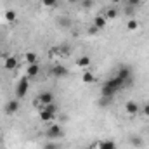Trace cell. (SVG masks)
Segmentation results:
<instances>
[{"label":"cell","mask_w":149,"mask_h":149,"mask_svg":"<svg viewBox=\"0 0 149 149\" xmlns=\"http://www.w3.org/2000/svg\"><path fill=\"white\" fill-rule=\"evenodd\" d=\"M92 0H83V7H92Z\"/></svg>","instance_id":"cell-27"},{"label":"cell","mask_w":149,"mask_h":149,"mask_svg":"<svg viewBox=\"0 0 149 149\" xmlns=\"http://www.w3.org/2000/svg\"><path fill=\"white\" fill-rule=\"evenodd\" d=\"M97 149H116V142H114V141H102V142H97Z\"/></svg>","instance_id":"cell-17"},{"label":"cell","mask_w":149,"mask_h":149,"mask_svg":"<svg viewBox=\"0 0 149 149\" xmlns=\"http://www.w3.org/2000/svg\"><path fill=\"white\" fill-rule=\"evenodd\" d=\"M125 2H127V5H128V7H139L142 0H125Z\"/></svg>","instance_id":"cell-22"},{"label":"cell","mask_w":149,"mask_h":149,"mask_svg":"<svg viewBox=\"0 0 149 149\" xmlns=\"http://www.w3.org/2000/svg\"><path fill=\"white\" fill-rule=\"evenodd\" d=\"M56 116H57V106H56L54 102L49 104V106H45V108L40 111V120H42V121H52Z\"/></svg>","instance_id":"cell-3"},{"label":"cell","mask_w":149,"mask_h":149,"mask_svg":"<svg viewBox=\"0 0 149 149\" xmlns=\"http://www.w3.org/2000/svg\"><path fill=\"white\" fill-rule=\"evenodd\" d=\"M3 17H5V21L7 23H16V19H17V12L16 10H12V9H9V10H5V14H3Z\"/></svg>","instance_id":"cell-15"},{"label":"cell","mask_w":149,"mask_h":149,"mask_svg":"<svg viewBox=\"0 0 149 149\" xmlns=\"http://www.w3.org/2000/svg\"><path fill=\"white\" fill-rule=\"evenodd\" d=\"M19 108H21L19 99H10V101L5 102V113L7 114H16V113L19 111Z\"/></svg>","instance_id":"cell-6"},{"label":"cell","mask_w":149,"mask_h":149,"mask_svg":"<svg viewBox=\"0 0 149 149\" xmlns=\"http://www.w3.org/2000/svg\"><path fill=\"white\" fill-rule=\"evenodd\" d=\"M125 111L128 113L130 116H135V114H139L141 108H139V104H137L135 101H127V102H125Z\"/></svg>","instance_id":"cell-10"},{"label":"cell","mask_w":149,"mask_h":149,"mask_svg":"<svg viewBox=\"0 0 149 149\" xmlns=\"http://www.w3.org/2000/svg\"><path fill=\"white\" fill-rule=\"evenodd\" d=\"M57 24H59L61 28H70V26H71V21H70V17H66V16H61V17L57 19Z\"/></svg>","instance_id":"cell-19"},{"label":"cell","mask_w":149,"mask_h":149,"mask_svg":"<svg viewBox=\"0 0 149 149\" xmlns=\"http://www.w3.org/2000/svg\"><path fill=\"white\" fill-rule=\"evenodd\" d=\"M141 111H142L144 116H148V118H149V102H146V104L142 106V109H141Z\"/></svg>","instance_id":"cell-25"},{"label":"cell","mask_w":149,"mask_h":149,"mask_svg":"<svg viewBox=\"0 0 149 149\" xmlns=\"http://www.w3.org/2000/svg\"><path fill=\"white\" fill-rule=\"evenodd\" d=\"M87 31H88V35H97V31H101V30H97V28H95V26L92 24V26H90V28H88Z\"/></svg>","instance_id":"cell-26"},{"label":"cell","mask_w":149,"mask_h":149,"mask_svg":"<svg viewBox=\"0 0 149 149\" xmlns=\"http://www.w3.org/2000/svg\"><path fill=\"white\" fill-rule=\"evenodd\" d=\"M106 24H108V19L104 17V14H99V16L94 17V26H95L97 30H104Z\"/></svg>","instance_id":"cell-11"},{"label":"cell","mask_w":149,"mask_h":149,"mask_svg":"<svg viewBox=\"0 0 149 149\" xmlns=\"http://www.w3.org/2000/svg\"><path fill=\"white\" fill-rule=\"evenodd\" d=\"M113 3H120V2H123V0H111Z\"/></svg>","instance_id":"cell-28"},{"label":"cell","mask_w":149,"mask_h":149,"mask_svg":"<svg viewBox=\"0 0 149 149\" xmlns=\"http://www.w3.org/2000/svg\"><path fill=\"white\" fill-rule=\"evenodd\" d=\"M123 85H125V83H123L118 76H114L111 80L104 81L102 87H101V97H109V99H113V97L116 95V92H118Z\"/></svg>","instance_id":"cell-1"},{"label":"cell","mask_w":149,"mask_h":149,"mask_svg":"<svg viewBox=\"0 0 149 149\" xmlns=\"http://www.w3.org/2000/svg\"><path fill=\"white\" fill-rule=\"evenodd\" d=\"M63 127L61 125H52V127H49L47 130H45V135H47V139H50V141H57V139H61L63 137Z\"/></svg>","instance_id":"cell-4"},{"label":"cell","mask_w":149,"mask_h":149,"mask_svg":"<svg viewBox=\"0 0 149 149\" xmlns=\"http://www.w3.org/2000/svg\"><path fill=\"white\" fill-rule=\"evenodd\" d=\"M0 83H2V76H0Z\"/></svg>","instance_id":"cell-30"},{"label":"cell","mask_w":149,"mask_h":149,"mask_svg":"<svg viewBox=\"0 0 149 149\" xmlns=\"http://www.w3.org/2000/svg\"><path fill=\"white\" fill-rule=\"evenodd\" d=\"M38 74H40V66H38V63L37 64H30L28 70H26V76L31 80V78H35V76H38Z\"/></svg>","instance_id":"cell-14"},{"label":"cell","mask_w":149,"mask_h":149,"mask_svg":"<svg viewBox=\"0 0 149 149\" xmlns=\"http://www.w3.org/2000/svg\"><path fill=\"white\" fill-rule=\"evenodd\" d=\"M68 2H70V3H76V2H78V0H68Z\"/></svg>","instance_id":"cell-29"},{"label":"cell","mask_w":149,"mask_h":149,"mask_svg":"<svg viewBox=\"0 0 149 149\" xmlns=\"http://www.w3.org/2000/svg\"><path fill=\"white\" fill-rule=\"evenodd\" d=\"M24 61H26L28 64H37L38 56L35 54V52H26V54H24Z\"/></svg>","instance_id":"cell-18"},{"label":"cell","mask_w":149,"mask_h":149,"mask_svg":"<svg viewBox=\"0 0 149 149\" xmlns=\"http://www.w3.org/2000/svg\"><path fill=\"white\" fill-rule=\"evenodd\" d=\"M116 76H118L125 85H127V83L130 81V78H132V70H130V68H127V66H121V68L116 71Z\"/></svg>","instance_id":"cell-7"},{"label":"cell","mask_w":149,"mask_h":149,"mask_svg":"<svg viewBox=\"0 0 149 149\" xmlns=\"http://www.w3.org/2000/svg\"><path fill=\"white\" fill-rule=\"evenodd\" d=\"M127 30H128V31H137V30H139L137 19H128V21H127Z\"/></svg>","instance_id":"cell-20"},{"label":"cell","mask_w":149,"mask_h":149,"mask_svg":"<svg viewBox=\"0 0 149 149\" xmlns=\"http://www.w3.org/2000/svg\"><path fill=\"white\" fill-rule=\"evenodd\" d=\"M148 134H149V128H148Z\"/></svg>","instance_id":"cell-31"},{"label":"cell","mask_w":149,"mask_h":149,"mask_svg":"<svg viewBox=\"0 0 149 149\" xmlns=\"http://www.w3.org/2000/svg\"><path fill=\"white\" fill-rule=\"evenodd\" d=\"M116 16H118V10L114 9V7H111V9H108L106 12H104V17L109 21V19H116Z\"/></svg>","instance_id":"cell-21"},{"label":"cell","mask_w":149,"mask_h":149,"mask_svg":"<svg viewBox=\"0 0 149 149\" xmlns=\"http://www.w3.org/2000/svg\"><path fill=\"white\" fill-rule=\"evenodd\" d=\"M81 81L83 83H94L95 81V74L87 70V71H83V74H81Z\"/></svg>","instance_id":"cell-16"},{"label":"cell","mask_w":149,"mask_h":149,"mask_svg":"<svg viewBox=\"0 0 149 149\" xmlns=\"http://www.w3.org/2000/svg\"><path fill=\"white\" fill-rule=\"evenodd\" d=\"M17 66H19V59H17V57H14V56H9V57H5L3 68H5L7 71H14Z\"/></svg>","instance_id":"cell-9"},{"label":"cell","mask_w":149,"mask_h":149,"mask_svg":"<svg viewBox=\"0 0 149 149\" xmlns=\"http://www.w3.org/2000/svg\"><path fill=\"white\" fill-rule=\"evenodd\" d=\"M28 88H30V78L24 74V76L19 78V81H17V85H16V99L21 101V99L28 94Z\"/></svg>","instance_id":"cell-2"},{"label":"cell","mask_w":149,"mask_h":149,"mask_svg":"<svg viewBox=\"0 0 149 149\" xmlns=\"http://www.w3.org/2000/svg\"><path fill=\"white\" fill-rule=\"evenodd\" d=\"M52 102H54V94L52 92H42L37 97V101H35V104L37 106H42V108H45V106H49Z\"/></svg>","instance_id":"cell-5"},{"label":"cell","mask_w":149,"mask_h":149,"mask_svg":"<svg viewBox=\"0 0 149 149\" xmlns=\"http://www.w3.org/2000/svg\"><path fill=\"white\" fill-rule=\"evenodd\" d=\"M68 68L66 66H63V64H56L52 70H50V74L52 76H56V78H64V76H68Z\"/></svg>","instance_id":"cell-8"},{"label":"cell","mask_w":149,"mask_h":149,"mask_svg":"<svg viewBox=\"0 0 149 149\" xmlns=\"http://www.w3.org/2000/svg\"><path fill=\"white\" fill-rule=\"evenodd\" d=\"M128 142H130V146L132 148H144V139L141 137V135H130L128 137Z\"/></svg>","instance_id":"cell-13"},{"label":"cell","mask_w":149,"mask_h":149,"mask_svg":"<svg viewBox=\"0 0 149 149\" xmlns=\"http://www.w3.org/2000/svg\"><path fill=\"white\" fill-rule=\"evenodd\" d=\"M90 63H92V59L88 56H81V57L76 59V66L81 68V70H88L90 68Z\"/></svg>","instance_id":"cell-12"},{"label":"cell","mask_w":149,"mask_h":149,"mask_svg":"<svg viewBox=\"0 0 149 149\" xmlns=\"http://www.w3.org/2000/svg\"><path fill=\"white\" fill-rule=\"evenodd\" d=\"M43 149H59V148H57V144H56V142H52V141H50V142L43 144Z\"/></svg>","instance_id":"cell-24"},{"label":"cell","mask_w":149,"mask_h":149,"mask_svg":"<svg viewBox=\"0 0 149 149\" xmlns=\"http://www.w3.org/2000/svg\"><path fill=\"white\" fill-rule=\"evenodd\" d=\"M43 5L45 7H56L57 5V0H43Z\"/></svg>","instance_id":"cell-23"}]
</instances>
